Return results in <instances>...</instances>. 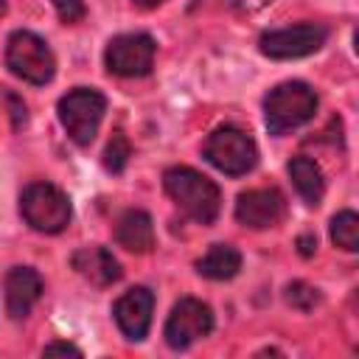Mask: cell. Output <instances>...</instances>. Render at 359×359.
Here are the masks:
<instances>
[{"instance_id": "18", "label": "cell", "mask_w": 359, "mask_h": 359, "mask_svg": "<svg viewBox=\"0 0 359 359\" xmlns=\"http://www.w3.org/2000/svg\"><path fill=\"white\" fill-rule=\"evenodd\" d=\"M129 157H132V146H129V140H126V135H121V132H115L112 135V140L107 143V151H104V165L109 168V171H123V165L129 163Z\"/></svg>"}, {"instance_id": "15", "label": "cell", "mask_w": 359, "mask_h": 359, "mask_svg": "<svg viewBox=\"0 0 359 359\" xmlns=\"http://www.w3.org/2000/svg\"><path fill=\"white\" fill-rule=\"evenodd\" d=\"M289 177H292V182H294V188L306 205H320L323 191H325V180H323L320 165L311 157H303V154L292 157L289 160Z\"/></svg>"}, {"instance_id": "9", "label": "cell", "mask_w": 359, "mask_h": 359, "mask_svg": "<svg viewBox=\"0 0 359 359\" xmlns=\"http://www.w3.org/2000/svg\"><path fill=\"white\" fill-rule=\"evenodd\" d=\"M213 331V311L208 303L196 300V297H182L165 323V342L171 348H188L191 342L208 337Z\"/></svg>"}, {"instance_id": "20", "label": "cell", "mask_w": 359, "mask_h": 359, "mask_svg": "<svg viewBox=\"0 0 359 359\" xmlns=\"http://www.w3.org/2000/svg\"><path fill=\"white\" fill-rule=\"evenodd\" d=\"M53 8L65 22H79L87 14L84 0H53Z\"/></svg>"}, {"instance_id": "23", "label": "cell", "mask_w": 359, "mask_h": 359, "mask_svg": "<svg viewBox=\"0 0 359 359\" xmlns=\"http://www.w3.org/2000/svg\"><path fill=\"white\" fill-rule=\"evenodd\" d=\"M222 3L230 6V8H238V11H255V8H261L272 0H222Z\"/></svg>"}, {"instance_id": "8", "label": "cell", "mask_w": 359, "mask_h": 359, "mask_svg": "<svg viewBox=\"0 0 359 359\" xmlns=\"http://www.w3.org/2000/svg\"><path fill=\"white\" fill-rule=\"evenodd\" d=\"M107 70L115 76H146L154 65V39L149 34H121L104 50Z\"/></svg>"}, {"instance_id": "17", "label": "cell", "mask_w": 359, "mask_h": 359, "mask_svg": "<svg viewBox=\"0 0 359 359\" xmlns=\"http://www.w3.org/2000/svg\"><path fill=\"white\" fill-rule=\"evenodd\" d=\"M331 241L348 252L359 250V216L353 210H339L331 219Z\"/></svg>"}, {"instance_id": "5", "label": "cell", "mask_w": 359, "mask_h": 359, "mask_svg": "<svg viewBox=\"0 0 359 359\" xmlns=\"http://www.w3.org/2000/svg\"><path fill=\"white\" fill-rule=\"evenodd\" d=\"M20 213L39 233H59L70 222V199L50 182H31L22 188Z\"/></svg>"}, {"instance_id": "25", "label": "cell", "mask_w": 359, "mask_h": 359, "mask_svg": "<svg viewBox=\"0 0 359 359\" xmlns=\"http://www.w3.org/2000/svg\"><path fill=\"white\" fill-rule=\"evenodd\" d=\"M135 3H137L140 8H154V6H157V3H163V0H135Z\"/></svg>"}, {"instance_id": "19", "label": "cell", "mask_w": 359, "mask_h": 359, "mask_svg": "<svg viewBox=\"0 0 359 359\" xmlns=\"http://www.w3.org/2000/svg\"><path fill=\"white\" fill-rule=\"evenodd\" d=\"M286 303L294 306V309H300V311H311L320 303V292L314 286L303 283V280H292L286 286Z\"/></svg>"}, {"instance_id": "26", "label": "cell", "mask_w": 359, "mask_h": 359, "mask_svg": "<svg viewBox=\"0 0 359 359\" xmlns=\"http://www.w3.org/2000/svg\"><path fill=\"white\" fill-rule=\"evenodd\" d=\"M3 11H6V0H0V14H3Z\"/></svg>"}, {"instance_id": "21", "label": "cell", "mask_w": 359, "mask_h": 359, "mask_svg": "<svg viewBox=\"0 0 359 359\" xmlns=\"http://www.w3.org/2000/svg\"><path fill=\"white\" fill-rule=\"evenodd\" d=\"M3 95H6V101L11 104V121H14V129H20V126L25 123V104H22L11 90H6Z\"/></svg>"}, {"instance_id": "4", "label": "cell", "mask_w": 359, "mask_h": 359, "mask_svg": "<svg viewBox=\"0 0 359 359\" xmlns=\"http://www.w3.org/2000/svg\"><path fill=\"white\" fill-rule=\"evenodd\" d=\"M104 112H107V98L90 87H76L59 98V121L70 135V140L79 146L93 143Z\"/></svg>"}, {"instance_id": "11", "label": "cell", "mask_w": 359, "mask_h": 359, "mask_svg": "<svg viewBox=\"0 0 359 359\" xmlns=\"http://www.w3.org/2000/svg\"><path fill=\"white\" fill-rule=\"evenodd\" d=\"M151 311H154V294L146 289V286H135L129 289L126 294H121L112 306V314H115V323L118 328L140 342L146 334H149V325H151Z\"/></svg>"}, {"instance_id": "10", "label": "cell", "mask_w": 359, "mask_h": 359, "mask_svg": "<svg viewBox=\"0 0 359 359\" xmlns=\"http://www.w3.org/2000/svg\"><path fill=\"white\" fill-rule=\"evenodd\" d=\"M283 213H286V199L278 188H252V191L238 194V199H236L238 224L252 227V230L278 224L283 219Z\"/></svg>"}, {"instance_id": "13", "label": "cell", "mask_w": 359, "mask_h": 359, "mask_svg": "<svg viewBox=\"0 0 359 359\" xmlns=\"http://www.w3.org/2000/svg\"><path fill=\"white\" fill-rule=\"evenodd\" d=\"M73 269L95 286H109L121 278V264L104 247H81L73 252Z\"/></svg>"}, {"instance_id": "6", "label": "cell", "mask_w": 359, "mask_h": 359, "mask_svg": "<svg viewBox=\"0 0 359 359\" xmlns=\"http://www.w3.org/2000/svg\"><path fill=\"white\" fill-rule=\"evenodd\" d=\"M205 157L224 174L230 177H241L247 171H252V165L258 163V146L255 140L238 129V126H222L216 129L208 140H205Z\"/></svg>"}, {"instance_id": "2", "label": "cell", "mask_w": 359, "mask_h": 359, "mask_svg": "<svg viewBox=\"0 0 359 359\" xmlns=\"http://www.w3.org/2000/svg\"><path fill=\"white\" fill-rule=\"evenodd\" d=\"M317 112V93L303 81H283L264 98L266 129L272 135H283L309 123Z\"/></svg>"}, {"instance_id": "1", "label": "cell", "mask_w": 359, "mask_h": 359, "mask_svg": "<svg viewBox=\"0 0 359 359\" xmlns=\"http://www.w3.org/2000/svg\"><path fill=\"white\" fill-rule=\"evenodd\" d=\"M163 185H165V194L177 202V208H182L199 224H210L219 216L222 194L210 177L188 165H174L163 174Z\"/></svg>"}, {"instance_id": "22", "label": "cell", "mask_w": 359, "mask_h": 359, "mask_svg": "<svg viewBox=\"0 0 359 359\" xmlns=\"http://www.w3.org/2000/svg\"><path fill=\"white\" fill-rule=\"evenodd\" d=\"M53 353H65V356H81V351H79L76 345H70V342H50V345L45 348V356H53Z\"/></svg>"}, {"instance_id": "7", "label": "cell", "mask_w": 359, "mask_h": 359, "mask_svg": "<svg viewBox=\"0 0 359 359\" xmlns=\"http://www.w3.org/2000/svg\"><path fill=\"white\" fill-rule=\"evenodd\" d=\"M325 36H328V31L323 25L300 22V25H289V28L261 34L258 45H261V53L269 56V59H300V56H309V53L320 50Z\"/></svg>"}, {"instance_id": "3", "label": "cell", "mask_w": 359, "mask_h": 359, "mask_svg": "<svg viewBox=\"0 0 359 359\" xmlns=\"http://www.w3.org/2000/svg\"><path fill=\"white\" fill-rule=\"evenodd\" d=\"M6 65L17 79H22L28 84H48L56 73L53 50L34 31H14L8 36Z\"/></svg>"}, {"instance_id": "12", "label": "cell", "mask_w": 359, "mask_h": 359, "mask_svg": "<svg viewBox=\"0 0 359 359\" xmlns=\"http://www.w3.org/2000/svg\"><path fill=\"white\" fill-rule=\"evenodd\" d=\"M42 297V278L31 266H14L6 275V309L14 320L28 317L34 303Z\"/></svg>"}, {"instance_id": "14", "label": "cell", "mask_w": 359, "mask_h": 359, "mask_svg": "<svg viewBox=\"0 0 359 359\" xmlns=\"http://www.w3.org/2000/svg\"><path fill=\"white\" fill-rule=\"evenodd\" d=\"M115 241L129 252H149L154 247V224L146 210H126L115 224Z\"/></svg>"}, {"instance_id": "24", "label": "cell", "mask_w": 359, "mask_h": 359, "mask_svg": "<svg viewBox=\"0 0 359 359\" xmlns=\"http://www.w3.org/2000/svg\"><path fill=\"white\" fill-rule=\"evenodd\" d=\"M297 247H300L303 255H311L314 247H317V238H314V236H300V238H297Z\"/></svg>"}, {"instance_id": "16", "label": "cell", "mask_w": 359, "mask_h": 359, "mask_svg": "<svg viewBox=\"0 0 359 359\" xmlns=\"http://www.w3.org/2000/svg\"><path fill=\"white\" fill-rule=\"evenodd\" d=\"M196 269H199V275H205L210 280H227L241 269V255L230 244H213L208 250V255L199 258Z\"/></svg>"}]
</instances>
